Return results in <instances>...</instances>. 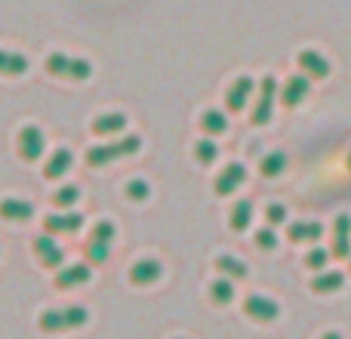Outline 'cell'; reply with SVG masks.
<instances>
[{"label":"cell","mask_w":351,"mask_h":339,"mask_svg":"<svg viewBox=\"0 0 351 339\" xmlns=\"http://www.w3.org/2000/svg\"><path fill=\"white\" fill-rule=\"evenodd\" d=\"M86 309L84 305H71V309H49V312H40V318H37V327L43 330V334H65V330H74V327H84L86 324Z\"/></svg>","instance_id":"6da1fadb"},{"label":"cell","mask_w":351,"mask_h":339,"mask_svg":"<svg viewBox=\"0 0 351 339\" xmlns=\"http://www.w3.org/2000/svg\"><path fill=\"white\" fill-rule=\"evenodd\" d=\"M139 148H142V136L130 133L127 139H121V142H108V145H93L90 152H86V164H90V167H105V164H111V161H117V158L136 154Z\"/></svg>","instance_id":"7a4b0ae2"},{"label":"cell","mask_w":351,"mask_h":339,"mask_svg":"<svg viewBox=\"0 0 351 339\" xmlns=\"http://www.w3.org/2000/svg\"><path fill=\"white\" fill-rule=\"evenodd\" d=\"M47 71L53 74V78H71V80H86L93 74V65L86 59H68V56L62 53H49L47 56Z\"/></svg>","instance_id":"3957f363"},{"label":"cell","mask_w":351,"mask_h":339,"mask_svg":"<svg viewBox=\"0 0 351 339\" xmlns=\"http://www.w3.org/2000/svg\"><path fill=\"white\" fill-rule=\"evenodd\" d=\"M274 93H278V80H274V74H265L262 78V86H259V102H256L253 115H250V121H253V127H265L268 121H271V105H274Z\"/></svg>","instance_id":"277c9868"},{"label":"cell","mask_w":351,"mask_h":339,"mask_svg":"<svg viewBox=\"0 0 351 339\" xmlns=\"http://www.w3.org/2000/svg\"><path fill=\"white\" fill-rule=\"evenodd\" d=\"M243 312H247V318H253V321H278L280 318V305L274 303V299L268 296H259V293H250L247 299H243Z\"/></svg>","instance_id":"5b68a950"},{"label":"cell","mask_w":351,"mask_h":339,"mask_svg":"<svg viewBox=\"0 0 351 339\" xmlns=\"http://www.w3.org/2000/svg\"><path fill=\"white\" fill-rule=\"evenodd\" d=\"M43 148H47V142H43V133L37 127L28 124V127L19 130V158L22 161H40Z\"/></svg>","instance_id":"8992f818"},{"label":"cell","mask_w":351,"mask_h":339,"mask_svg":"<svg viewBox=\"0 0 351 339\" xmlns=\"http://www.w3.org/2000/svg\"><path fill=\"white\" fill-rule=\"evenodd\" d=\"M34 253H37V259H40L43 268H59L62 262H65V253H62V247L49 235H37L34 237Z\"/></svg>","instance_id":"52a82bcc"},{"label":"cell","mask_w":351,"mask_h":339,"mask_svg":"<svg viewBox=\"0 0 351 339\" xmlns=\"http://www.w3.org/2000/svg\"><path fill=\"white\" fill-rule=\"evenodd\" d=\"M348 253H351V216L339 213L333 222V250H330V256L348 259Z\"/></svg>","instance_id":"ba28073f"},{"label":"cell","mask_w":351,"mask_h":339,"mask_svg":"<svg viewBox=\"0 0 351 339\" xmlns=\"http://www.w3.org/2000/svg\"><path fill=\"white\" fill-rule=\"evenodd\" d=\"M160 274H164V266H160L158 259H139L130 268V281H133L136 287L154 284V281H160Z\"/></svg>","instance_id":"9c48e42d"},{"label":"cell","mask_w":351,"mask_h":339,"mask_svg":"<svg viewBox=\"0 0 351 339\" xmlns=\"http://www.w3.org/2000/svg\"><path fill=\"white\" fill-rule=\"evenodd\" d=\"M308 90H311L308 78H305V74H293V78L287 80V86L280 90V105H284V108H296V105L308 96Z\"/></svg>","instance_id":"30bf717a"},{"label":"cell","mask_w":351,"mask_h":339,"mask_svg":"<svg viewBox=\"0 0 351 339\" xmlns=\"http://www.w3.org/2000/svg\"><path fill=\"white\" fill-rule=\"evenodd\" d=\"M243 179H247V167H243V164H228L222 173L216 176V185H213V188H216L219 198H225V194H231L234 188H241Z\"/></svg>","instance_id":"8fae6325"},{"label":"cell","mask_w":351,"mask_h":339,"mask_svg":"<svg viewBox=\"0 0 351 339\" xmlns=\"http://www.w3.org/2000/svg\"><path fill=\"white\" fill-rule=\"evenodd\" d=\"M84 216L80 213H53V216L43 219V229L47 235H62V231H80Z\"/></svg>","instance_id":"7c38bea8"},{"label":"cell","mask_w":351,"mask_h":339,"mask_svg":"<svg viewBox=\"0 0 351 339\" xmlns=\"http://www.w3.org/2000/svg\"><path fill=\"white\" fill-rule=\"evenodd\" d=\"M299 68H302L305 78H327L330 74V62L317 49H302L299 53Z\"/></svg>","instance_id":"4fadbf2b"},{"label":"cell","mask_w":351,"mask_h":339,"mask_svg":"<svg viewBox=\"0 0 351 339\" xmlns=\"http://www.w3.org/2000/svg\"><path fill=\"white\" fill-rule=\"evenodd\" d=\"M90 274H93V268L86 266V262L68 266V268H62V272L56 274V287H59V290H71V287H77V284H86Z\"/></svg>","instance_id":"5bb4252c"},{"label":"cell","mask_w":351,"mask_h":339,"mask_svg":"<svg viewBox=\"0 0 351 339\" xmlns=\"http://www.w3.org/2000/svg\"><path fill=\"white\" fill-rule=\"evenodd\" d=\"M253 90H256L253 78H237L234 84H231L228 96H225V105H228V111H241L243 105H247V99H250V93H253Z\"/></svg>","instance_id":"9a60e30c"},{"label":"cell","mask_w":351,"mask_h":339,"mask_svg":"<svg viewBox=\"0 0 351 339\" xmlns=\"http://www.w3.org/2000/svg\"><path fill=\"white\" fill-rule=\"evenodd\" d=\"M34 216V207L28 200L19 198H3L0 200V219H10V222H25V219Z\"/></svg>","instance_id":"2e32d148"},{"label":"cell","mask_w":351,"mask_h":339,"mask_svg":"<svg viewBox=\"0 0 351 339\" xmlns=\"http://www.w3.org/2000/svg\"><path fill=\"white\" fill-rule=\"evenodd\" d=\"M71 152H68V148H56L53 154H49V161H47V167H43V179H62V176L68 173V170H71Z\"/></svg>","instance_id":"e0dca14e"},{"label":"cell","mask_w":351,"mask_h":339,"mask_svg":"<svg viewBox=\"0 0 351 339\" xmlns=\"http://www.w3.org/2000/svg\"><path fill=\"white\" fill-rule=\"evenodd\" d=\"M123 127H127V115H121V111L99 115L96 121H93V133L96 136H114V133H121Z\"/></svg>","instance_id":"ac0fdd59"},{"label":"cell","mask_w":351,"mask_h":339,"mask_svg":"<svg viewBox=\"0 0 351 339\" xmlns=\"http://www.w3.org/2000/svg\"><path fill=\"white\" fill-rule=\"evenodd\" d=\"M287 237H290L293 244H299V241H317V237H324V225L321 222H290V229H287Z\"/></svg>","instance_id":"d6986e66"},{"label":"cell","mask_w":351,"mask_h":339,"mask_svg":"<svg viewBox=\"0 0 351 339\" xmlns=\"http://www.w3.org/2000/svg\"><path fill=\"white\" fill-rule=\"evenodd\" d=\"M28 71V59L22 53H10V49H0V74L6 78H19V74Z\"/></svg>","instance_id":"ffe728a7"},{"label":"cell","mask_w":351,"mask_h":339,"mask_svg":"<svg viewBox=\"0 0 351 339\" xmlns=\"http://www.w3.org/2000/svg\"><path fill=\"white\" fill-rule=\"evenodd\" d=\"M342 284H346V274H342V272H330V268H327V272H317V278L311 281V290H315V293H336Z\"/></svg>","instance_id":"44dd1931"},{"label":"cell","mask_w":351,"mask_h":339,"mask_svg":"<svg viewBox=\"0 0 351 339\" xmlns=\"http://www.w3.org/2000/svg\"><path fill=\"white\" fill-rule=\"evenodd\" d=\"M200 130H204L206 136H222L225 130H228V117H225L222 111L210 108V111H204V115H200Z\"/></svg>","instance_id":"7402d4cb"},{"label":"cell","mask_w":351,"mask_h":339,"mask_svg":"<svg viewBox=\"0 0 351 339\" xmlns=\"http://www.w3.org/2000/svg\"><path fill=\"white\" fill-rule=\"evenodd\" d=\"M250 222H253V204H250V200H237L234 210H231V219H228L231 231H247Z\"/></svg>","instance_id":"603a6c76"},{"label":"cell","mask_w":351,"mask_h":339,"mask_svg":"<svg viewBox=\"0 0 351 339\" xmlns=\"http://www.w3.org/2000/svg\"><path fill=\"white\" fill-rule=\"evenodd\" d=\"M216 268H219V272H222L225 274V278H247V274H250V268L247 266H243V262L241 259H237V256H216Z\"/></svg>","instance_id":"cb8c5ba5"},{"label":"cell","mask_w":351,"mask_h":339,"mask_svg":"<svg viewBox=\"0 0 351 339\" xmlns=\"http://www.w3.org/2000/svg\"><path fill=\"white\" fill-rule=\"evenodd\" d=\"M210 299L216 305H228L231 299H234V284H231L228 278H219L210 284Z\"/></svg>","instance_id":"d4e9b609"},{"label":"cell","mask_w":351,"mask_h":339,"mask_svg":"<svg viewBox=\"0 0 351 339\" xmlns=\"http://www.w3.org/2000/svg\"><path fill=\"white\" fill-rule=\"evenodd\" d=\"M284 164H287V158H284L280 152L265 154V158H262V164H259V173L265 176V179H271V176H280V173H284Z\"/></svg>","instance_id":"484cf974"},{"label":"cell","mask_w":351,"mask_h":339,"mask_svg":"<svg viewBox=\"0 0 351 339\" xmlns=\"http://www.w3.org/2000/svg\"><path fill=\"white\" fill-rule=\"evenodd\" d=\"M114 235H117L114 222H111V219H102V222L93 225L90 241H96V244H111V241H114Z\"/></svg>","instance_id":"4316f807"},{"label":"cell","mask_w":351,"mask_h":339,"mask_svg":"<svg viewBox=\"0 0 351 339\" xmlns=\"http://www.w3.org/2000/svg\"><path fill=\"white\" fill-rule=\"evenodd\" d=\"M77 198H80V188H77V185H62L59 191L53 194V204H56V207H62V210H65V207L77 204Z\"/></svg>","instance_id":"83f0119b"},{"label":"cell","mask_w":351,"mask_h":339,"mask_svg":"<svg viewBox=\"0 0 351 339\" xmlns=\"http://www.w3.org/2000/svg\"><path fill=\"white\" fill-rule=\"evenodd\" d=\"M327 262H330V250H324V247H315L305 256V266H308L311 272H327Z\"/></svg>","instance_id":"f1b7e54d"},{"label":"cell","mask_w":351,"mask_h":339,"mask_svg":"<svg viewBox=\"0 0 351 339\" xmlns=\"http://www.w3.org/2000/svg\"><path fill=\"white\" fill-rule=\"evenodd\" d=\"M216 154H219V148H216V142L213 139H200L197 145H194V158H197L200 164H213Z\"/></svg>","instance_id":"f546056e"},{"label":"cell","mask_w":351,"mask_h":339,"mask_svg":"<svg viewBox=\"0 0 351 339\" xmlns=\"http://www.w3.org/2000/svg\"><path fill=\"white\" fill-rule=\"evenodd\" d=\"M127 198L130 200H148L152 198V185H148L145 179H133V182H127Z\"/></svg>","instance_id":"4dcf8cb0"},{"label":"cell","mask_w":351,"mask_h":339,"mask_svg":"<svg viewBox=\"0 0 351 339\" xmlns=\"http://www.w3.org/2000/svg\"><path fill=\"white\" fill-rule=\"evenodd\" d=\"M86 259H90V262H105V259H108V244L90 241V244H86Z\"/></svg>","instance_id":"1f68e13d"},{"label":"cell","mask_w":351,"mask_h":339,"mask_svg":"<svg viewBox=\"0 0 351 339\" xmlns=\"http://www.w3.org/2000/svg\"><path fill=\"white\" fill-rule=\"evenodd\" d=\"M265 219H268V225H284L287 222V207L284 204H268Z\"/></svg>","instance_id":"d6a6232c"},{"label":"cell","mask_w":351,"mask_h":339,"mask_svg":"<svg viewBox=\"0 0 351 339\" xmlns=\"http://www.w3.org/2000/svg\"><path fill=\"white\" fill-rule=\"evenodd\" d=\"M274 244H278V235H274L271 229L256 231V247L259 250H274Z\"/></svg>","instance_id":"836d02e7"},{"label":"cell","mask_w":351,"mask_h":339,"mask_svg":"<svg viewBox=\"0 0 351 339\" xmlns=\"http://www.w3.org/2000/svg\"><path fill=\"white\" fill-rule=\"evenodd\" d=\"M324 339H342V336L336 334V330H330V334H324Z\"/></svg>","instance_id":"e575fe53"},{"label":"cell","mask_w":351,"mask_h":339,"mask_svg":"<svg viewBox=\"0 0 351 339\" xmlns=\"http://www.w3.org/2000/svg\"><path fill=\"white\" fill-rule=\"evenodd\" d=\"M348 170H351V154H348Z\"/></svg>","instance_id":"d590c367"}]
</instances>
